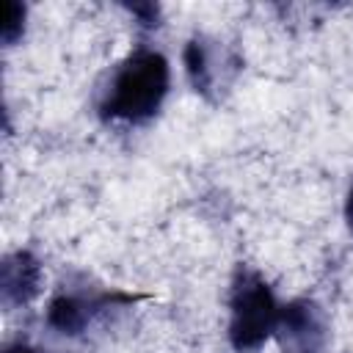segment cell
<instances>
[{
    "instance_id": "obj_1",
    "label": "cell",
    "mask_w": 353,
    "mask_h": 353,
    "mask_svg": "<svg viewBox=\"0 0 353 353\" xmlns=\"http://www.w3.org/2000/svg\"><path fill=\"white\" fill-rule=\"evenodd\" d=\"M171 69L163 52L141 47L130 52L113 72L99 94V116L105 121L143 124L157 116L163 99L168 97Z\"/></svg>"
},
{
    "instance_id": "obj_2",
    "label": "cell",
    "mask_w": 353,
    "mask_h": 353,
    "mask_svg": "<svg viewBox=\"0 0 353 353\" xmlns=\"http://www.w3.org/2000/svg\"><path fill=\"white\" fill-rule=\"evenodd\" d=\"M279 312L281 306L265 276L248 265H240L229 287V345L237 353L259 350L273 336Z\"/></svg>"
},
{
    "instance_id": "obj_3",
    "label": "cell",
    "mask_w": 353,
    "mask_h": 353,
    "mask_svg": "<svg viewBox=\"0 0 353 353\" xmlns=\"http://www.w3.org/2000/svg\"><path fill=\"white\" fill-rule=\"evenodd\" d=\"M135 295H124L116 290H77V287H61L50 303H47V325L61 336H80L88 331V325L105 314L108 309L119 303H132Z\"/></svg>"
},
{
    "instance_id": "obj_4",
    "label": "cell",
    "mask_w": 353,
    "mask_h": 353,
    "mask_svg": "<svg viewBox=\"0 0 353 353\" xmlns=\"http://www.w3.org/2000/svg\"><path fill=\"white\" fill-rule=\"evenodd\" d=\"M182 61H185V74H188L193 91L212 102L221 99V94L232 85L234 74L243 66L240 58L223 41L201 36V33L185 44Z\"/></svg>"
},
{
    "instance_id": "obj_5",
    "label": "cell",
    "mask_w": 353,
    "mask_h": 353,
    "mask_svg": "<svg viewBox=\"0 0 353 353\" xmlns=\"http://www.w3.org/2000/svg\"><path fill=\"white\" fill-rule=\"evenodd\" d=\"M273 339L281 353H323L331 339L325 309L314 298H295L281 306Z\"/></svg>"
},
{
    "instance_id": "obj_6",
    "label": "cell",
    "mask_w": 353,
    "mask_h": 353,
    "mask_svg": "<svg viewBox=\"0 0 353 353\" xmlns=\"http://www.w3.org/2000/svg\"><path fill=\"white\" fill-rule=\"evenodd\" d=\"M41 262L28 251H8L0 262V301L6 309H17L30 303L41 292Z\"/></svg>"
},
{
    "instance_id": "obj_7",
    "label": "cell",
    "mask_w": 353,
    "mask_h": 353,
    "mask_svg": "<svg viewBox=\"0 0 353 353\" xmlns=\"http://www.w3.org/2000/svg\"><path fill=\"white\" fill-rule=\"evenodd\" d=\"M25 17H28V8L17 0H6L3 3V19H0V39L6 47H14L22 33H25Z\"/></svg>"
},
{
    "instance_id": "obj_8",
    "label": "cell",
    "mask_w": 353,
    "mask_h": 353,
    "mask_svg": "<svg viewBox=\"0 0 353 353\" xmlns=\"http://www.w3.org/2000/svg\"><path fill=\"white\" fill-rule=\"evenodd\" d=\"M127 11L143 28H157L160 25V6H154V3H132V6H127Z\"/></svg>"
},
{
    "instance_id": "obj_9",
    "label": "cell",
    "mask_w": 353,
    "mask_h": 353,
    "mask_svg": "<svg viewBox=\"0 0 353 353\" xmlns=\"http://www.w3.org/2000/svg\"><path fill=\"white\" fill-rule=\"evenodd\" d=\"M3 353H44V350H39V347H33V345H28V342H11V345H6V350Z\"/></svg>"
},
{
    "instance_id": "obj_10",
    "label": "cell",
    "mask_w": 353,
    "mask_h": 353,
    "mask_svg": "<svg viewBox=\"0 0 353 353\" xmlns=\"http://www.w3.org/2000/svg\"><path fill=\"white\" fill-rule=\"evenodd\" d=\"M345 221H347V229L353 234V185L347 190V199H345Z\"/></svg>"
}]
</instances>
